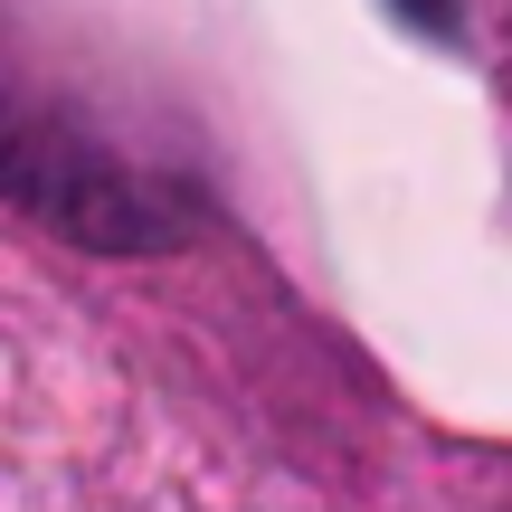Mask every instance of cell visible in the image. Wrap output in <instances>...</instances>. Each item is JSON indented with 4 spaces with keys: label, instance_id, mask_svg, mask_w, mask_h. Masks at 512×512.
I'll list each match as a JSON object with an SVG mask.
<instances>
[{
    "label": "cell",
    "instance_id": "6da1fadb",
    "mask_svg": "<svg viewBox=\"0 0 512 512\" xmlns=\"http://www.w3.org/2000/svg\"><path fill=\"white\" fill-rule=\"evenodd\" d=\"M0 200L95 256H171L200 238V209L181 190L133 171L105 133H86L67 105L19 86L10 67H0Z\"/></svg>",
    "mask_w": 512,
    "mask_h": 512
}]
</instances>
